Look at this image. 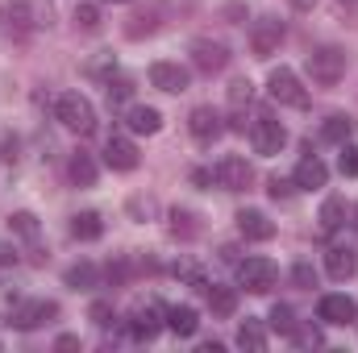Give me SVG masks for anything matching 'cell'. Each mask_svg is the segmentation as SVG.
Listing matches in <instances>:
<instances>
[{"mask_svg":"<svg viewBox=\"0 0 358 353\" xmlns=\"http://www.w3.org/2000/svg\"><path fill=\"white\" fill-rule=\"evenodd\" d=\"M155 29H159L155 13H138V17H129V25H125V33H129V38H150Z\"/></svg>","mask_w":358,"mask_h":353,"instance_id":"29","label":"cell"},{"mask_svg":"<svg viewBox=\"0 0 358 353\" xmlns=\"http://www.w3.org/2000/svg\"><path fill=\"white\" fill-rule=\"evenodd\" d=\"M346 225V200L342 195H329L325 204H321V229L325 233H338Z\"/></svg>","mask_w":358,"mask_h":353,"instance_id":"23","label":"cell"},{"mask_svg":"<svg viewBox=\"0 0 358 353\" xmlns=\"http://www.w3.org/2000/svg\"><path fill=\"white\" fill-rule=\"evenodd\" d=\"M292 341H296V345H321V333H317V329H300V324H296V329H292Z\"/></svg>","mask_w":358,"mask_h":353,"instance_id":"37","label":"cell"},{"mask_svg":"<svg viewBox=\"0 0 358 353\" xmlns=\"http://www.w3.org/2000/svg\"><path fill=\"white\" fill-rule=\"evenodd\" d=\"M342 175H358V146H350V142L342 146Z\"/></svg>","mask_w":358,"mask_h":353,"instance_id":"36","label":"cell"},{"mask_svg":"<svg viewBox=\"0 0 358 353\" xmlns=\"http://www.w3.org/2000/svg\"><path fill=\"white\" fill-rule=\"evenodd\" d=\"M217 183H221L225 191H246V187L255 183V171H250V163H246V158L229 154V158H221V163H217Z\"/></svg>","mask_w":358,"mask_h":353,"instance_id":"10","label":"cell"},{"mask_svg":"<svg viewBox=\"0 0 358 353\" xmlns=\"http://www.w3.org/2000/svg\"><path fill=\"white\" fill-rule=\"evenodd\" d=\"M59 316V308L50 303V299H25V303H17L13 308V329H21V333H34V329H42L46 320H55Z\"/></svg>","mask_w":358,"mask_h":353,"instance_id":"6","label":"cell"},{"mask_svg":"<svg viewBox=\"0 0 358 353\" xmlns=\"http://www.w3.org/2000/svg\"><path fill=\"white\" fill-rule=\"evenodd\" d=\"M187 129H192V137H196L200 146H213V142L221 137V129H225V117H221L217 108L200 104V108H192V117H187Z\"/></svg>","mask_w":358,"mask_h":353,"instance_id":"8","label":"cell"},{"mask_svg":"<svg viewBox=\"0 0 358 353\" xmlns=\"http://www.w3.org/2000/svg\"><path fill=\"white\" fill-rule=\"evenodd\" d=\"M238 345L250 350V353H263L267 350V329H263L259 320H246V324L238 329Z\"/></svg>","mask_w":358,"mask_h":353,"instance_id":"25","label":"cell"},{"mask_svg":"<svg viewBox=\"0 0 358 353\" xmlns=\"http://www.w3.org/2000/svg\"><path fill=\"white\" fill-rule=\"evenodd\" d=\"M271 195H275V200H287V195H292V183H283V179L275 175L271 179Z\"/></svg>","mask_w":358,"mask_h":353,"instance_id":"40","label":"cell"},{"mask_svg":"<svg viewBox=\"0 0 358 353\" xmlns=\"http://www.w3.org/2000/svg\"><path fill=\"white\" fill-rule=\"evenodd\" d=\"M250 100H255V84H250V80H234V84H229V104H234V108H246Z\"/></svg>","mask_w":358,"mask_h":353,"instance_id":"31","label":"cell"},{"mask_svg":"<svg viewBox=\"0 0 358 353\" xmlns=\"http://www.w3.org/2000/svg\"><path fill=\"white\" fill-rule=\"evenodd\" d=\"M55 121H63L71 133H92V129H96V108H92L88 96L63 91V96L55 100Z\"/></svg>","mask_w":358,"mask_h":353,"instance_id":"1","label":"cell"},{"mask_svg":"<svg viewBox=\"0 0 358 353\" xmlns=\"http://www.w3.org/2000/svg\"><path fill=\"white\" fill-rule=\"evenodd\" d=\"M317 316H321L325 324H350V320H358V303L350 295H321Z\"/></svg>","mask_w":358,"mask_h":353,"instance_id":"12","label":"cell"},{"mask_svg":"<svg viewBox=\"0 0 358 353\" xmlns=\"http://www.w3.org/2000/svg\"><path fill=\"white\" fill-rule=\"evenodd\" d=\"M275 278H279V270L271 258H246V262L238 266V283L246 287V291H255V295H263L275 287Z\"/></svg>","mask_w":358,"mask_h":353,"instance_id":"5","label":"cell"},{"mask_svg":"<svg viewBox=\"0 0 358 353\" xmlns=\"http://www.w3.org/2000/svg\"><path fill=\"white\" fill-rule=\"evenodd\" d=\"M167 329H171L176 337H196V329H200V312H196V308H187V303L167 308Z\"/></svg>","mask_w":358,"mask_h":353,"instance_id":"19","label":"cell"},{"mask_svg":"<svg viewBox=\"0 0 358 353\" xmlns=\"http://www.w3.org/2000/svg\"><path fill=\"white\" fill-rule=\"evenodd\" d=\"M250 142H255L259 154H279V150L287 146V129H283L275 117H259V121L250 125Z\"/></svg>","mask_w":358,"mask_h":353,"instance_id":"9","label":"cell"},{"mask_svg":"<svg viewBox=\"0 0 358 353\" xmlns=\"http://www.w3.org/2000/svg\"><path fill=\"white\" fill-rule=\"evenodd\" d=\"M208 308H213V316H234V312H238V291L213 283V287H208Z\"/></svg>","mask_w":358,"mask_h":353,"instance_id":"21","label":"cell"},{"mask_svg":"<svg viewBox=\"0 0 358 353\" xmlns=\"http://www.w3.org/2000/svg\"><path fill=\"white\" fill-rule=\"evenodd\" d=\"M192 67L204 71V75H217L229 67V46L225 42H213V38H196L192 42Z\"/></svg>","mask_w":358,"mask_h":353,"instance_id":"3","label":"cell"},{"mask_svg":"<svg viewBox=\"0 0 358 353\" xmlns=\"http://www.w3.org/2000/svg\"><path fill=\"white\" fill-rule=\"evenodd\" d=\"M96 266L92 262H76L71 270H67V287H76V291H88V287H96Z\"/></svg>","mask_w":358,"mask_h":353,"instance_id":"26","label":"cell"},{"mask_svg":"<svg viewBox=\"0 0 358 353\" xmlns=\"http://www.w3.org/2000/svg\"><path fill=\"white\" fill-rule=\"evenodd\" d=\"M355 229H358V204H355Z\"/></svg>","mask_w":358,"mask_h":353,"instance_id":"44","label":"cell"},{"mask_svg":"<svg viewBox=\"0 0 358 353\" xmlns=\"http://www.w3.org/2000/svg\"><path fill=\"white\" fill-rule=\"evenodd\" d=\"M108 67H117V63H113V54H100V59H92V75H104V71H108Z\"/></svg>","mask_w":358,"mask_h":353,"instance_id":"39","label":"cell"},{"mask_svg":"<svg viewBox=\"0 0 358 353\" xmlns=\"http://www.w3.org/2000/svg\"><path fill=\"white\" fill-rule=\"evenodd\" d=\"M129 96H134V84L129 80H113L108 75V104H125Z\"/></svg>","mask_w":358,"mask_h":353,"instance_id":"33","label":"cell"},{"mask_svg":"<svg viewBox=\"0 0 358 353\" xmlns=\"http://www.w3.org/2000/svg\"><path fill=\"white\" fill-rule=\"evenodd\" d=\"M76 25H80V29H100V8L88 4V0L76 4Z\"/></svg>","mask_w":358,"mask_h":353,"instance_id":"32","label":"cell"},{"mask_svg":"<svg viewBox=\"0 0 358 353\" xmlns=\"http://www.w3.org/2000/svg\"><path fill=\"white\" fill-rule=\"evenodd\" d=\"M308 75H313V84L334 88V84L346 75V50H338V46H321V50H313V54H308Z\"/></svg>","mask_w":358,"mask_h":353,"instance_id":"2","label":"cell"},{"mask_svg":"<svg viewBox=\"0 0 358 353\" xmlns=\"http://www.w3.org/2000/svg\"><path fill=\"white\" fill-rule=\"evenodd\" d=\"M108 4H129V0H108Z\"/></svg>","mask_w":358,"mask_h":353,"instance_id":"45","label":"cell"},{"mask_svg":"<svg viewBox=\"0 0 358 353\" xmlns=\"http://www.w3.org/2000/svg\"><path fill=\"white\" fill-rule=\"evenodd\" d=\"M267 91H271V100H279V104H292V108H304V104H308V91L300 88L296 71H287V67H275V71H271Z\"/></svg>","mask_w":358,"mask_h":353,"instance_id":"4","label":"cell"},{"mask_svg":"<svg viewBox=\"0 0 358 353\" xmlns=\"http://www.w3.org/2000/svg\"><path fill=\"white\" fill-rule=\"evenodd\" d=\"M200 8V0H163V13L167 17H192Z\"/></svg>","mask_w":358,"mask_h":353,"instance_id":"34","label":"cell"},{"mask_svg":"<svg viewBox=\"0 0 358 353\" xmlns=\"http://www.w3.org/2000/svg\"><path fill=\"white\" fill-rule=\"evenodd\" d=\"M67 175H71V183H76V187H92V183H96V158H92V154H84V150H80V154H71Z\"/></svg>","mask_w":358,"mask_h":353,"instance_id":"22","label":"cell"},{"mask_svg":"<svg viewBox=\"0 0 358 353\" xmlns=\"http://www.w3.org/2000/svg\"><path fill=\"white\" fill-rule=\"evenodd\" d=\"M292 278H296L300 287H317V270H313L308 262H300V266H296V270H292Z\"/></svg>","mask_w":358,"mask_h":353,"instance_id":"38","label":"cell"},{"mask_svg":"<svg viewBox=\"0 0 358 353\" xmlns=\"http://www.w3.org/2000/svg\"><path fill=\"white\" fill-rule=\"evenodd\" d=\"M267 320H271V329H275V333H283V337H292V329H296V312H292L287 303H275Z\"/></svg>","mask_w":358,"mask_h":353,"instance_id":"28","label":"cell"},{"mask_svg":"<svg viewBox=\"0 0 358 353\" xmlns=\"http://www.w3.org/2000/svg\"><path fill=\"white\" fill-rule=\"evenodd\" d=\"M71 233H76L80 241H96V237L104 233V220H100L96 212H76V216H71Z\"/></svg>","mask_w":358,"mask_h":353,"instance_id":"24","label":"cell"},{"mask_svg":"<svg viewBox=\"0 0 358 353\" xmlns=\"http://www.w3.org/2000/svg\"><path fill=\"white\" fill-rule=\"evenodd\" d=\"M325 270H329V278H338V283L355 278V270H358L355 250H346V246H334V250L325 254Z\"/></svg>","mask_w":358,"mask_h":353,"instance_id":"18","label":"cell"},{"mask_svg":"<svg viewBox=\"0 0 358 353\" xmlns=\"http://www.w3.org/2000/svg\"><path fill=\"white\" fill-rule=\"evenodd\" d=\"M55 345H59V350H80V341H76V337H59Z\"/></svg>","mask_w":358,"mask_h":353,"instance_id":"41","label":"cell"},{"mask_svg":"<svg viewBox=\"0 0 358 353\" xmlns=\"http://www.w3.org/2000/svg\"><path fill=\"white\" fill-rule=\"evenodd\" d=\"M88 316H92V324H100V329H108L113 324V303H104V299H96L88 308Z\"/></svg>","mask_w":358,"mask_h":353,"instance_id":"35","label":"cell"},{"mask_svg":"<svg viewBox=\"0 0 358 353\" xmlns=\"http://www.w3.org/2000/svg\"><path fill=\"white\" fill-rule=\"evenodd\" d=\"M292 8H300V13H308V8H317V0H287Z\"/></svg>","mask_w":358,"mask_h":353,"instance_id":"42","label":"cell"},{"mask_svg":"<svg viewBox=\"0 0 358 353\" xmlns=\"http://www.w3.org/2000/svg\"><path fill=\"white\" fill-rule=\"evenodd\" d=\"M8 262H17V254H13L8 246H0V266H8Z\"/></svg>","mask_w":358,"mask_h":353,"instance_id":"43","label":"cell"},{"mask_svg":"<svg viewBox=\"0 0 358 353\" xmlns=\"http://www.w3.org/2000/svg\"><path fill=\"white\" fill-rule=\"evenodd\" d=\"M159 329H167V308H159V303L134 308V316H129V337L134 341H150V337H159Z\"/></svg>","mask_w":358,"mask_h":353,"instance_id":"7","label":"cell"},{"mask_svg":"<svg viewBox=\"0 0 358 353\" xmlns=\"http://www.w3.org/2000/svg\"><path fill=\"white\" fill-rule=\"evenodd\" d=\"M8 229H13L17 237L34 241V237H38V216H34V212H13V216H8Z\"/></svg>","mask_w":358,"mask_h":353,"instance_id":"27","label":"cell"},{"mask_svg":"<svg viewBox=\"0 0 358 353\" xmlns=\"http://www.w3.org/2000/svg\"><path fill=\"white\" fill-rule=\"evenodd\" d=\"M279 42H283V21H275V17L255 21V29H250V50H255L259 59H271V54L279 50Z\"/></svg>","mask_w":358,"mask_h":353,"instance_id":"11","label":"cell"},{"mask_svg":"<svg viewBox=\"0 0 358 353\" xmlns=\"http://www.w3.org/2000/svg\"><path fill=\"white\" fill-rule=\"evenodd\" d=\"M171 233H176V237H196V233H200V225H196V216H192V212H171Z\"/></svg>","mask_w":358,"mask_h":353,"instance_id":"30","label":"cell"},{"mask_svg":"<svg viewBox=\"0 0 358 353\" xmlns=\"http://www.w3.org/2000/svg\"><path fill=\"white\" fill-rule=\"evenodd\" d=\"M150 84H155L159 91H171V96H179V91H187V84H192V80H187V71H183L179 63H155V67H150Z\"/></svg>","mask_w":358,"mask_h":353,"instance_id":"15","label":"cell"},{"mask_svg":"<svg viewBox=\"0 0 358 353\" xmlns=\"http://www.w3.org/2000/svg\"><path fill=\"white\" fill-rule=\"evenodd\" d=\"M104 163H108L113 171H138L142 158H138V146H134L129 137H117V133H113V137L104 142Z\"/></svg>","mask_w":358,"mask_h":353,"instance_id":"13","label":"cell"},{"mask_svg":"<svg viewBox=\"0 0 358 353\" xmlns=\"http://www.w3.org/2000/svg\"><path fill=\"white\" fill-rule=\"evenodd\" d=\"M292 183H296L300 191H317V187H325V183H329V171H325V163H321L317 154H308V158H300V163H296Z\"/></svg>","mask_w":358,"mask_h":353,"instance_id":"16","label":"cell"},{"mask_svg":"<svg viewBox=\"0 0 358 353\" xmlns=\"http://www.w3.org/2000/svg\"><path fill=\"white\" fill-rule=\"evenodd\" d=\"M321 137H325V142H334V146H346V142L355 137V117H346V112H334V117H325V125H321Z\"/></svg>","mask_w":358,"mask_h":353,"instance_id":"20","label":"cell"},{"mask_svg":"<svg viewBox=\"0 0 358 353\" xmlns=\"http://www.w3.org/2000/svg\"><path fill=\"white\" fill-rule=\"evenodd\" d=\"M125 125H129V133H159L163 129V112L159 108H146V104H134L129 112H125Z\"/></svg>","mask_w":358,"mask_h":353,"instance_id":"17","label":"cell"},{"mask_svg":"<svg viewBox=\"0 0 358 353\" xmlns=\"http://www.w3.org/2000/svg\"><path fill=\"white\" fill-rule=\"evenodd\" d=\"M238 233H242L246 241H271V237H275V225H271L267 212L246 208V212H238Z\"/></svg>","mask_w":358,"mask_h":353,"instance_id":"14","label":"cell"}]
</instances>
